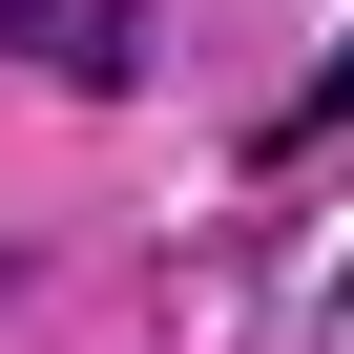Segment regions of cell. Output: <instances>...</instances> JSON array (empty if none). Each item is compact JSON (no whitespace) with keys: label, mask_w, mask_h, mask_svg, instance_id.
<instances>
[{"label":"cell","mask_w":354,"mask_h":354,"mask_svg":"<svg viewBox=\"0 0 354 354\" xmlns=\"http://www.w3.org/2000/svg\"><path fill=\"white\" fill-rule=\"evenodd\" d=\"M250 146H271V167H313V146H354V42H333V63L292 84V125H250Z\"/></svg>","instance_id":"1"}]
</instances>
